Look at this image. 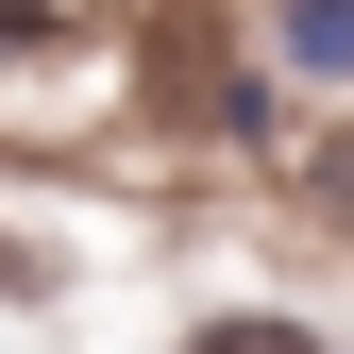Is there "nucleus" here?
<instances>
[{
	"label": "nucleus",
	"instance_id": "nucleus-1",
	"mask_svg": "<svg viewBox=\"0 0 354 354\" xmlns=\"http://www.w3.org/2000/svg\"><path fill=\"white\" fill-rule=\"evenodd\" d=\"M270 68H321V84H354V17H337V0H304V17H270Z\"/></svg>",
	"mask_w": 354,
	"mask_h": 354
},
{
	"label": "nucleus",
	"instance_id": "nucleus-2",
	"mask_svg": "<svg viewBox=\"0 0 354 354\" xmlns=\"http://www.w3.org/2000/svg\"><path fill=\"white\" fill-rule=\"evenodd\" d=\"M186 354H321V321H287V304H236V321H186Z\"/></svg>",
	"mask_w": 354,
	"mask_h": 354
},
{
	"label": "nucleus",
	"instance_id": "nucleus-3",
	"mask_svg": "<svg viewBox=\"0 0 354 354\" xmlns=\"http://www.w3.org/2000/svg\"><path fill=\"white\" fill-rule=\"evenodd\" d=\"M304 203H321L337 236H354V136H321V152H304Z\"/></svg>",
	"mask_w": 354,
	"mask_h": 354
}]
</instances>
